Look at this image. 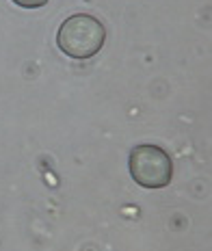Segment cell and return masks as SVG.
<instances>
[{"label": "cell", "instance_id": "obj_3", "mask_svg": "<svg viewBox=\"0 0 212 251\" xmlns=\"http://www.w3.org/2000/svg\"><path fill=\"white\" fill-rule=\"evenodd\" d=\"M13 2L22 9H39L44 4H48V0H13Z\"/></svg>", "mask_w": 212, "mask_h": 251}, {"label": "cell", "instance_id": "obj_2", "mask_svg": "<svg viewBox=\"0 0 212 251\" xmlns=\"http://www.w3.org/2000/svg\"><path fill=\"white\" fill-rule=\"evenodd\" d=\"M130 176L143 188H165L173 177L171 156L158 145H137L128 158Z\"/></svg>", "mask_w": 212, "mask_h": 251}, {"label": "cell", "instance_id": "obj_1", "mask_svg": "<svg viewBox=\"0 0 212 251\" xmlns=\"http://www.w3.org/2000/svg\"><path fill=\"white\" fill-rule=\"evenodd\" d=\"M106 41L104 24L93 15H71L61 24L56 33V46L71 59H91L102 50Z\"/></svg>", "mask_w": 212, "mask_h": 251}]
</instances>
